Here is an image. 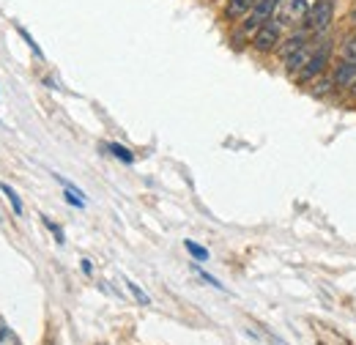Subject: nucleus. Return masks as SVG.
I'll return each mask as SVG.
<instances>
[{"label": "nucleus", "mask_w": 356, "mask_h": 345, "mask_svg": "<svg viewBox=\"0 0 356 345\" xmlns=\"http://www.w3.org/2000/svg\"><path fill=\"white\" fill-rule=\"evenodd\" d=\"M332 14H334V0H318L307 8V17H305V33L318 36L329 28L332 22Z\"/></svg>", "instance_id": "nucleus-1"}, {"label": "nucleus", "mask_w": 356, "mask_h": 345, "mask_svg": "<svg viewBox=\"0 0 356 345\" xmlns=\"http://www.w3.org/2000/svg\"><path fill=\"white\" fill-rule=\"evenodd\" d=\"M329 55H332V42H323L318 44L315 49H312L310 61H307V66L299 72V83H310V80H315L318 74H323L326 72V66H329Z\"/></svg>", "instance_id": "nucleus-2"}, {"label": "nucleus", "mask_w": 356, "mask_h": 345, "mask_svg": "<svg viewBox=\"0 0 356 345\" xmlns=\"http://www.w3.org/2000/svg\"><path fill=\"white\" fill-rule=\"evenodd\" d=\"M277 6H280V0H258V3L250 8V17H247V22H244V31H247V33H255L261 25H266L268 19H274L271 14L277 11Z\"/></svg>", "instance_id": "nucleus-3"}, {"label": "nucleus", "mask_w": 356, "mask_h": 345, "mask_svg": "<svg viewBox=\"0 0 356 345\" xmlns=\"http://www.w3.org/2000/svg\"><path fill=\"white\" fill-rule=\"evenodd\" d=\"M307 8H310L307 0H280V6H277V22H282V25L305 22Z\"/></svg>", "instance_id": "nucleus-4"}, {"label": "nucleus", "mask_w": 356, "mask_h": 345, "mask_svg": "<svg viewBox=\"0 0 356 345\" xmlns=\"http://www.w3.org/2000/svg\"><path fill=\"white\" fill-rule=\"evenodd\" d=\"M277 44H280V22H277V19H268L266 25H261V28L252 33V47H255L258 52H271Z\"/></svg>", "instance_id": "nucleus-5"}, {"label": "nucleus", "mask_w": 356, "mask_h": 345, "mask_svg": "<svg viewBox=\"0 0 356 345\" xmlns=\"http://www.w3.org/2000/svg\"><path fill=\"white\" fill-rule=\"evenodd\" d=\"M356 80V61H343L340 58V63H337V69L332 72V86L337 88V90H343V88H351Z\"/></svg>", "instance_id": "nucleus-6"}, {"label": "nucleus", "mask_w": 356, "mask_h": 345, "mask_svg": "<svg viewBox=\"0 0 356 345\" xmlns=\"http://www.w3.org/2000/svg\"><path fill=\"white\" fill-rule=\"evenodd\" d=\"M255 3H258V0H227V6H225V17L238 19V17L250 14V8H252Z\"/></svg>", "instance_id": "nucleus-7"}, {"label": "nucleus", "mask_w": 356, "mask_h": 345, "mask_svg": "<svg viewBox=\"0 0 356 345\" xmlns=\"http://www.w3.org/2000/svg\"><path fill=\"white\" fill-rule=\"evenodd\" d=\"M107 148L113 151V157H115V159H121V162H127V165H132L134 162V154L129 151V148H124V145H118V143H110Z\"/></svg>", "instance_id": "nucleus-8"}, {"label": "nucleus", "mask_w": 356, "mask_h": 345, "mask_svg": "<svg viewBox=\"0 0 356 345\" xmlns=\"http://www.w3.org/2000/svg\"><path fill=\"white\" fill-rule=\"evenodd\" d=\"M0 192H3V195L8 198V203L14 206V214H22V200L17 198V192H14V189H11L8 184H0Z\"/></svg>", "instance_id": "nucleus-9"}, {"label": "nucleus", "mask_w": 356, "mask_h": 345, "mask_svg": "<svg viewBox=\"0 0 356 345\" xmlns=\"http://www.w3.org/2000/svg\"><path fill=\"white\" fill-rule=\"evenodd\" d=\"M184 247H186V252L195 260H209V250H206V247H200V244H195V241H184Z\"/></svg>", "instance_id": "nucleus-10"}, {"label": "nucleus", "mask_w": 356, "mask_h": 345, "mask_svg": "<svg viewBox=\"0 0 356 345\" xmlns=\"http://www.w3.org/2000/svg\"><path fill=\"white\" fill-rule=\"evenodd\" d=\"M17 33H19V36H22V39H25V44H28V47H31V49H33V52H36V55H39V58H44V52H42V49H39V44L33 42V36H31V33H28V31H25V28H17Z\"/></svg>", "instance_id": "nucleus-11"}, {"label": "nucleus", "mask_w": 356, "mask_h": 345, "mask_svg": "<svg viewBox=\"0 0 356 345\" xmlns=\"http://www.w3.org/2000/svg\"><path fill=\"white\" fill-rule=\"evenodd\" d=\"M192 268H195V271H197V274H200V277H203V280H206L209 285H214V288H220V291H225V285H222V282H220L217 277H211V274H206V271H203V268H200L197 263H192Z\"/></svg>", "instance_id": "nucleus-12"}, {"label": "nucleus", "mask_w": 356, "mask_h": 345, "mask_svg": "<svg viewBox=\"0 0 356 345\" xmlns=\"http://www.w3.org/2000/svg\"><path fill=\"white\" fill-rule=\"evenodd\" d=\"M343 61H356V33L348 39V44L343 47Z\"/></svg>", "instance_id": "nucleus-13"}, {"label": "nucleus", "mask_w": 356, "mask_h": 345, "mask_svg": "<svg viewBox=\"0 0 356 345\" xmlns=\"http://www.w3.org/2000/svg\"><path fill=\"white\" fill-rule=\"evenodd\" d=\"M127 288L132 291V294H134V299H137V302H140V304H151V299H148V296H145V294L140 291V285H134L132 280H127Z\"/></svg>", "instance_id": "nucleus-14"}, {"label": "nucleus", "mask_w": 356, "mask_h": 345, "mask_svg": "<svg viewBox=\"0 0 356 345\" xmlns=\"http://www.w3.org/2000/svg\"><path fill=\"white\" fill-rule=\"evenodd\" d=\"M0 345H19V340L11 329H6V332H0Z\"/></svg>", "instance_id": "nucleus-15"}, {"label": "nucleus", "mask_w": 356, "mask_h": 345, "mask_svg": "<svg viewBox=\"0 0 356 345\" xmlns=\"http://www.w3.org/2000/svg\"><path fill=\"white\" fill-rule=\"evenodd\" d=\"M44 225H47V227H49V230H52V233H55V239H58V244H63V241H66V239H63V230H60V227H58V225H55L52 219H44Z\"/></svg>", "instance_id": "nucleus-16"}, {"label": "nucleus", "mask_w": 356, "mask_h": 345, "mask_svg": "<svg viewBox=\"0 0 356 345\" xmlns=\"http://www.w3.org/2000/svg\"><path fill=\"white\" fill-rule=\"evenodd\" d=\"M83 271H86V274H90V271H93V268H90V260H83Z\"/></svg>", "instance_id": "nucleus-17"}, {"label": "nucleus", "mask_w": 356, "mask_h": 345, "mask_svg": "<svg viewBox=\"0 0 356 345\" xmlns=\"http://www.w3.org/2000/svg\"><path fill=\"white\" fill-rule=\"evenodd\" d=\"M6 329H8V326H6V321L0 318V332H6Z\"/></svg>", "instance_id": "nucleus-18"}, {"label": "nucleus", "mask_w": 356, "mask_h": 345, "mask_svg": "<svg viewBox=\"0 0 356 345\" xmlns=\"http://www.w3.org/2000/svg\"><path fill=\"white\" fill-rule=\"evenodd\" d=\"M351 90H354V93H356V80H354V86H351Z\"/></svg>", "instance_id": "nucleus-19"}]
</instances>
